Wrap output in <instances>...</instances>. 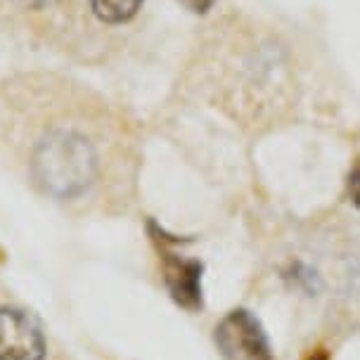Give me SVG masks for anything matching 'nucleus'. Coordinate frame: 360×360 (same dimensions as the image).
<instances>
[{
  "mask_svg": "<svg viewBox=\"0 0 360 360\" xmlns=\"http://www.w3.org/2000/svg\"><path fill=\"white\" fill-rule=\"evenodd\" d=\"M98 176L93 143L76 128L55 126L43 135L31 154V178L45 195L76 199Z\"/></svg>",
  "mask_w": 360,
  "mask_h": 360,
  "instance_id": "nucleus-1",
  "label": "nucleus"
},
{
  "mask_svg": "<svg viewBox=\"0 0 360 360\" xmlns=\"http://www.w3.org/2000/svg\"><path fill=\"white\" fill-rule=\"evenodd\" d=\"M214 339L225 360H275L266 327L247 308L225 313L216 325Z\"/></svg>",
  "mask_w": 360,
  "mask_h": 360,
  "instance_id": "nucleus-2",
  "label": "nucleus"
},
{
  "mask_svg": "<svg viewBox=\"0 0 360 360\" xmlns=\"http://www.w3.org/2000/svg\"><path fill=\"white\" fill-rule=\"evenodd\" d=\"M45 337L41 325L19 308H0V360H43Z\"/></svg>",
  "mask_w": 360,
  "mask_h": 360,
  "instance_id": "nucleus-3",
  "label": "nucleus"
},
{
  "mask_svg": "<svg viewBox=\"0 0 360 360\" xmlns=\"http://www.w3.org/2000/svg\"><path fill=\"white\" fill-rule=\"evenodd\" d=\"M162 261H164V282L171 299L190 313L202 311L204 306L202 261L188 259L183 254H173L169 249H162Z\"/></svg>",
  "mask_w": 360,
  "mask_h": 360,
  "instance_id": "nucleus-4",
  "label": "nucleus"
},
{
  "mask_svg": "<svg viewBox=\"0 0 360 360\" xmlns=\"http://www.w3.org/2000/svg\"><path fill=\"white\" fill-rule=\"evenodd\" d=\"M145 0H90L93 15L105 24H126L138 15Z\"/></svg>",
  "mask_w": 360,
  "mask_h": 360,
  "instance_id": "nucleus-5",
  "label": "nucleus"
},
{
  "mask_svg": "<svg viewBox=\"0 0 360 360\" xmlns=\"http://www.w3.org/2000/svg\"><path fill=\"white\" fill-rule=\"evenodd\" d=\"M346 190H349V199L356 207H360V159L356 166L349 173V180H346Z\"/></svg>",
  "mask_w": 360,
  "mask_h": 360,
  "instance_id": "nucleus-6",
  "label": "nucleus"
},
{
  "mask_svg": "<svg viewBox=\"0 0 360 360\" xmlns=\"http://www.w3.org/2000/svg\"><path fill=\"white\" fill-rule=\"evenodd\" d=\"M180 5H185L190 12H195V15H207V12L214 8L216 0H178Z\"/></svg>",
  "mask_w": 360,
  "mask_h": 360,
  "instance_id": "nucleus-7",
  "label": "nucleus"
},
{
  "mask_svg": "<svg viewBox=\"0 0 360 360\" xmlns=\"http://www.w3.org/2000/svg\"><path fill=\"white\" fill-rule=\"evenodd\" d=\"M22 8H31V10H45L48 5H53L55 0H17Z\"/></svg>",
  "mask_w": 360,
  "mask_h": 360,
  "instance_id": "nucleus-8",
  "label": "nucleus"
},
{
  "mask_svg": "<svg viewBox=\"0 0 360 360\" xmlns=\"http://www.w3.org/2000/svg\"><path fill=\"white\" fill-rule=\"evenodd\" d=\"M308 360H330V356H327V353H325V351H315V353H313V356H311V358H308Z\"/></svg>",
  "mask_w": 360,
  "mask_h": 360,
  "instance_id": "nucleus-9",
  "label": "nucleus"
}]
</instances>
